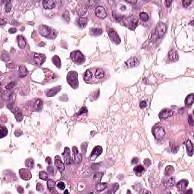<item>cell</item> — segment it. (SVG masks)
Here are the masks:
<instances>
[{
  "mask_svg": "<svg viewBox=\"0 0 194 194\" xmlns=\"http://www.w3.org/2000/svg\"><path fill=\"white\" fill-rule=\"evenodd\" d=\"M165 32H166V26H165V24H163V23L159 24L156 27V28L155 29V31L152 34L151 40L153 42H154L156 39H158L159 38H161L164 36V34H165Z\"/></svg>",
  "mask_w": 194,
  "mask_h": 194,
  "instance_id": "6da1fadb",
  "label": "cell"
},
{
  "mask_svg": "<svg viewBox=\"0 0 194 194\" xmlns=\"http://www.w3.org/2000/svg\"><path fill=\"white\" fill-rule=\"evenodd\" d=\"M39 33L46 38L49 39H54L56 36V34L55 33V31L51 27L46 26V25H40L38 28Z\"/></svg>",
  "mask_w": 194,
  "mask_h": 194,
  "instance_id": "7a4b0ae2",
  "label": "cell"
},
{
  "mask_svg": "<svg viewBox=\"0 0 194 194\" xmlns=\"http://www.w3.org/2000/svg\"><path fill=\"white\" fill-rule=\"evenodd\" d=\"M78 78V74L76 71H70L67 75V81L68 84L74 89H77L79 85Z\"/></svg>",
  "mask_w": 194,
  "mask_h": 194,
  "instance_id": "3957f363",
  "label": "cell"
},
{
  "mask_svg": "<svg viewBox=\"0 0 194 194\" xmlns=\"http://www.w3.org/2000/svg\"><path fill=\"white\" fill-rule=\"evenodd\" d=\"M71 60L78 65H81L85 62V56L80 51H74L71 53L70 55Z\"/></svg>",
  "mask_w": 194,
  "mask_h": 194,
  "instance_id": "277c9868",
  "label": "cell"
},
{
  "mask_svg": "<svg viewBox=\"0 0 194 194\" xmlns=\"http://www.w3.org/2000/svg\"><path fill=\"white\" fill-rule=\"evenodd\" d=\"M124 24L130 30L133 31L134 29L136 28V27L137 26V23H138V18L136 16L131 15L127 18H125L124 20Z\"/></svg>",
  "mask_w": 194,
  "mask_h": 194,
  "instance_id": "5b68a950",
  "label": "cell"
},
{
  "mask_svg": "<svg viewBox=\"0 0 194 194\" xmlns=\"http://www.w3.org/2000/svg\"><path fill=\"white\" fill-rule=\"evenodd\" d=\"M153 136L155 137V139L161 140L165 137V131L164 127L156 125L153 128Z\"/></svg>",
  "mask_w": 194,
  "mask_h": 194,
  "instance_id": "8992f818",
  "label": "cell"
},
{
  "mask_svg": "<svg viewBox=\"0 0 194 194\" xmlns=\"http://www.w3.org/2000/svg\"><path fill=\"white\" fill-rule=\"evenodd\" d=\"M108 34H109V37H110V39L112 42H114L116 44H119L121 42L120 37L118 36L117 33L115 31L114 29L110 28L108 31Z\"/></svg>",
  "mask_w": 194,
  "mask_h": 194,
  "instance_id": "52a82bcc",
  "label": "cell"
},
{
  "mask_svg": "<svg viewBox=\"0 0 194 194\" xmlns=\"http://www.w3.org/2000/svg\"><path fill=\"white\" fill-rule=\"evenodd\" d=\"M72 151H73V161H74V162L75 164L78 165V164H80L81 162L82 155L78 152V149L76 146H73Z\"/></svg>",
  "mask_w": 194,
  "mask_h": 194,
  "instance_id": "ba28073f",
  "label": "cell"
},
{
  "mask_svg": "<svg viewBox=\"0 0 194 194\" xmlns=\"http://www.w3.org/2000/svg\"><path fill=\"white\" fill-rule=\"evenodd\" d=\"M95 14L97 18H101V19L106 18L107 16L106 11L105 8H103L102 6H97L95 8Z\"/></svg>",
  "mask_w": 194,
  "mask_h": 194,
  "instance_id": "9c48e42d",
  "label": "cell"
},
{
  "mask_svg": "<svg viewBox=\"0 0 194 194\" xmlns=\"http://www.w3.org/2000/svg\"><path fill=\"white\" fill-rule=\"evenodd\" d=\"M102 153V148L100 146H97L96 147H94V149L93 150L92 153L89 155V158H90L91 160H95L97 157H99Z\"/></svg>",
  "mask_w": 194,
  "mask_h": 194,
  "instance_id": "30bf717a",
  "label": "cell"
},
{
  "mask_svg": "<svg viewBox=\"0 0 194 194\" xmlns=\"http://www.w3.org/2000/svg\"><path fill=\"white\" fill-rule=\"evenodd\" d=\"M55 167L57 168V169L60 171L61 173L64 172L65 170V165L64 164L62 163V159L60 158V156L57 155L55 158Z\"/></svg>",
  "mask_w": 194,
  "mask_h": 194,
  "instance_id": "8fae6325",
  "label": "cell"
},
{
  "mask_svg": "<svg viewBox=\"0 0 194 194\" xmlns=\"http://www.w3.org/2000/svg\"><path fill=\"white\" fill-rule=\"evenodd\" d=\"M45 60H46V55L43 54H34V61L37 65H42Z\"/></svg>",
  "mask_w": 194,
  "mask_h": 194,
  "instance_id": "7c38bea8",
  "label": "cell"
},
{
  "mask_svg": "<svg viewBox=\"0 0 194 194\" xmlns=\"http://www.w3.org/2000/svg\"><path fill=\"white\" fill-rule=\"evenodd\" d=\"M19 174H20V177L23 179V180L24 181H28L30 180V179L31 178V171H30L29 170L27 169H21L19 171Z\"/></svg>",
  "mask_w": 194,
  "mask_h": 194,
  "instance_id": "4fadbf2b",
  "label": "cell"
},
{
  "mask_svg": "<svg viewBox=\"0 0 194 194\" xmlns=\"http://www.w3.org/2000/svg\"><path fill=\"white\" fill-rule=\"evenodd\" d=\"M63 159L65 161V164L67 165H70L71 162V158L70 156V150L68 147H65L63 153Z\"/></svg>",
  "mask_w": 194,
  "mask_h": 194,
  "instance_id": "5bb4252c",
  "label": "cell"
},
{
  "mask_svg": "<svg viewBox=\"0 0 194 194\" xmlns=\"http://www.w3.org/2000/svg\"><path fill=\"white\" fill-rule=\"evenodd\" d=\"M163 184L165 185V187H167V188H171L175 184V179H174V177H165L163 180Z\"/></svg>",
  "mask_w": 194,
  "mask_h": 194,
  "instance_id": "9a60e30c",
  "label": "cell"
},
{
  "mask_svg": "<svg viewBox=\"0 0 194 194\" xmlns=\"http://www.w3.org/2000/svg\"><path fill=\"white\" fill-rule=\"evenodd\" d=\"M87 11V7L85 5L83 4H79L77 8H76V12L78 14V15L80 17H82L86 14Z\"/></svg>",
  "mask_w": 194,
  "mask_h": 194,
  "instance_id": "2e32d148",
  "label": "cell"
},
{
  "mask_svg": "<svg viewBox=\"0 0 194 194\" xmlns=\"http://www.w3.org/2000/svg\"><path fill=\"white\" fill-rule=\"evenodd\" d=\"M173 115V112L171 109H163L162 111H161V112L159 113V117L160 119H166L171 116Z\"/></svg>",
  "mask_w": 194,
  "mask_h": 194,
  "instance_id": "e0dca14e",
  "label": "cell"
},
{
  "mask_svg": "<svg viewBox=\"0 0 194 194\" xmlns=\"http://www.w3.org/2000/svg\"><path fill=\"white\" fill-rule=\"evenodd\" d=\"M12 112L14 114V116H15V118L16 120L18 121V122H21L22 120H23V114L21 112V111L18 109V108H14V109L12 110Z\"/></svg>",
  "mask_w": 194,
  "mask_h": 194,
  "instance_id": "ac0fdd59",
  "label": "cell"
},
{
  "mask_svg": "<svg viewBox=\"0 0 194 194\" xmlns=\"http://www.w3.org/2000/svg\"><path fill=\"white\" fill-rule=\"evenodd\" d=\"M138 64H139V61L137 58H131L125 62V65L127 68H133L138 65Z\"/></svg>",
  "mask_w": 194,
  "mask_h": 194,
  "instance_id": "d6986e66",
  "label": "cell"
},
{
  "mask_svg": "<svg viewBox=\"0 0 194 194\" xmlns=\"http://www.w3.org/2000/svg\"><path fill=\"white\" fill-rule=\"evenodd\" d=\"M43 8L46 9H52L55 6V2L53 0H46L42 2Z\"/></svg>",
  "mask_w": 194,
  "mask_h": 194,
  "instance_id": "ffe728a7",
  "label": "cell"
},
{
  "mask_svg": "<svg viewBox=\"0 0 194 194\" xmlns=\"http://www.w3.org/2000/svg\"><path fill=\"white\" fill-rule=\"evenodd\" d=\"M61 88H62V87H61L60 86H56V87H54V88H52V89H50L47 92V93H46L47 96L52 97V96H55L59 91L61 90Z\"/></svg>",
  "mask_w": 194,
  "mask_h": 194,
  "instance_id": "44dd1931",
  "label": "cell"
},
{
  "mask_svg": "<svg viewBox=\"0 0 194 194\" xmlns=\"http://www.w3.org/2000/svg\"><path fill=\"white\" fill-rule=\"evenodd\" d=\"M186 149H187V153L189 156H192L193 154V146L192 142L188 140L186 142Z\"/></svg>",
  "mask_w": 194,
  "mask_h": 194,
  "instance_id": "7402d4cb",
  "label": "cell"
},
{
  "mask_svg": "<svg viewBox=\"0 0 194 194\" xmlns=\"http://www.w3.org/2000/svg\"><path fill=\"white\" fill-rule=\"evenodd\" d=\"M187 185H188V181H187V180L180 181L177 184V187L178 190H181V191H184L187 188Z\"/></svg>",
  "mask_w": 194,
  "mask_h": 194,
  "instance_id": "603a6c76",
  "label": "cell"
},
{
  "mask_svg": "<svg viewBox=\"0 0 194 194\" xmlns=\"http://www.w3.org/2000/svg\"><path fill=\"white\" fill-rule=\"evenodd\" d=\"M87 22H88L87 18H79L76 21V24H78V26H79L81 28L85 27L87 24Z\"/></svg>",
  "mask_w": 194,
  "mask_h": 194,
  "instance_id": "cb8c5ba5",
  "label": "cell"
},
{
  "mask_svg": "<svg viewBox=\"0 0 194 194\" xmlns=\"http://www.w3.org/2000/svg\"><path fill=\"white\" fill-rule=\"evenodd\" d=\"M17 40H18V46L21 49H24L26 46V39L25 38L19 35L17 37Z\"/></svg>",
  "mask_w": 194,
  "mask_h": 194,
  "instance_id": "d4e9b609",
  "label": "cell"
},
{
  "mask_svg": "<svg viewBox=\"0 0 194 194\" xmlns=\"http://www.w3.org/2000/svg\"><path fill=\"white\" fill-rule=\"evenodd\" d=\"M168 58L172 62L177 61L178 59V54H177V52L175 50H174V49L171 50L168 52Z\"/></svg>",
  "mask_w": 194,
  "mask_h": 194,
  "instance_id": "484cf974",
  "label": "cell"
},
{
  "mask_svg": "<svg viewBox=\"0 0 194 194\" xmlns=\"http://www.w3.org/2000/svg\"><path fill=\"white\" fill-rule=\"evenodd\" d=\"M194 102V95L193 93L188 95L185 99V105L187 106H190L191 105H193V103Z\"/></svg>",
  "mask_w": 194,
  "mask_h": 194,
  "instance_id": "4316f807",
  "label": "cell"
},
{
  "mask_svg": "<svg viewBox=\"0 0 194 194\" xmlns=\"http://www.w3.org/2000/svg\"><path fill=\"white\" fill-rule=\"evenodd\" d=\"M52 61L53 62V64L58 68H60L62 67V62H61V59L60 58H59L58 56L57 55H55L52 57Z\"/></svg>",
  "mask_w": 194,
  "mask_h": 194,
  "instance_id": "83f0119b",
  "label": "cell"
},
{
  "mask_svg": "<svg viewBox=\"0 0 194 194\" xmlns=\"http://www.w3.org/2000/svg\"><path fill=\"white\" fill-rule=\"evenodd\" d=\"M107 186L108 184L106 183H97L96 186V191L98 192H100V191H102L103 190H105L106 188H107Z\"/></svg>",
  "mask_w": 194,
  "mask_h": 194,
  "instance_id": "f1b7e54d",
  "label": "cell"
},
{
  "mask_svg": "<svg viewBox=\"0 0 194 194\" xmlns=\"http://www.w3.org/2000/svg\"><path fill=\"white\" fill-rule=\"evenodd\" d=\"M25 165H26V167L27 168H30V169H31V168H34V160L32 159V158H27L26 161H25Z\"/></svg>",
  "mask_w": 194,
  "mask_h": 194,
  "instance_id": "f546056e",
  "label": "cell"
},
{
  "mask_svg": "<svg viewBox=\"0 0 194 194\" xmlns=\"http://www.w3.org/2000/svg\"><path fill=\"white\" fill-rule=\"evenodd\" d=\"M103 176V173L102 172H96L93 174V179L94 181H96V183H99L101 179Z\"/></svg>",
  "mask_w": 194,
  "mask_h": 194,
  "instance_id": "4dcf8cb0",
  "label": "cell"
},
{
  "mask_svg": "<svg viewBox=\"0 0 194 194\" xmlns=\"http://www.w3.org/2000/svg\"><path fill=\"white\" fill-rule=\"evenodd\" d=\"M47 187L50 191H53L55 187V182L53 180H52V179H49L47 181Z\"/></svg>",
  "mask_w": 194,
  "mask_h": 194,
  "instance_id": "1f68e13d",
  "label": "cell"
},
{
  "mask_svg": "<svg viewBox=\"0 0 194 194\" xmlns=\"http://www.w3.org/2000/svg\"><path fill=\"white\" fill-rule=\"evenodd\" d=\"M102 33V28H93L90 31V34L93 36H99L101 35Z\"/></svg>",
  "mask_w": 194,
  "mask_h": 194,
  "instance_id": "d6a6232c",
  "label": "cell"
},
{
  "mask_svg": "<svg viewBox=\"0 0 194 194\" xmlns=\"http://www.w3.org/2000/svg\"><path fill=\"white\" fill-rule=\"evenodd\" d=\"M104 74H104L103 70L99 68V69H97V70L96 71L95 76H96V78H98V79H102V78L104 77Z\"/></svg>",
  "mask_w": 194,
  "mask_h": 194,
  "instance_id": "836d02e7",
  "label": "cell"
},
{
  "mask_svg": "<svg viewBox=\"0 0 194 194\" xmlns=\"http://www.w3.org/2000/svg\"><path fill=\"white\" fill-rule=\"evenodd\" d=\"M133 171L137 175H140L141 173L144 171V168L142 165H137V166H136L135 168H134Z\"/></svg>",
  "mask_w": 194,
  "mask_h": 194,
  "instance_id": "e575fe53",
  "label": "cell"
},
{
  "mask_svg": "<svg viewBox=\"0 0 194 194\" xmlns=\"http://www.w3.org/2000/svg\"><path fill=\"white\" fill-rule=\"evenodd\" d=\"M39 177L40 179H42V180H43V181H47L48 177H49V175H48V174L46 171H40L39 173Z\"/></svg>",
  "mask_w": 194,
  "mask_h": 194,
  "instance_id": "d590c367",
  "label": "cell"
},
{
  "mask_svg": "<svg viewBox=\"0 0 194 194\" xmlns=\"http://www.w3.org/2000/svg\"><path fill=\"white\" fill-rule=\"evenodd\" d=\"M92 78V72L90 70H86V71L84 74V80L86 81H88L89 80H91Z\"/></svg>",
  "mask_w": 194,
  "mask_h": 194,
  "instance_id": "8d00e7d4",
  "label": "cell"
},
{
  "mask_svg": "<svg viewBox=\"0 0 194 194\" xmlns=\"http://www.w3.org/2000/svg\"><path fill=\"white\" fill-rule=\"evenodd\" d=\"M174 168L172 166H167L166 168H165V174L166 176H171L172 174V173L174 172Z\"/></svg>",
  "mask_w": 194,
  "mask_h": 194,
  "instance_id": "74e56055",
  "label": "cell"
},
{
  "mask_svg": "<svg viewBox=\"0 0 194 194\" xmlns=\"http://www.w3.org/2000/svg\"><path fill=\"white\" fill-rule=\"evenodd\" d=\"M140 18L143 21H147L149 20V16L146 12H141L140 14Z\"/></svg>",
  "mask_w": 194,
  "mask_h": 194,
  "instance_id": "f35d334b",
  "label": "cell"
},
{
  "mask_svg": "<svg viewBox=\"0 0 194 194\" xmlns=\"http://www.w3.org/2000/svg\"><path fill=\"white\" fill-rule=\"evenodd\" d=\"M8 129L6 127H1V136H0V137H1V138L5 137V136L8 135Z\"/></svg>",
  "mask_w": 194,
  "mask_h": 194,
  "instance_id": "ab89813d",
  "label": "cell"
},
{
  "mask_svg": "<svg viewBox=\"0 0 194 194\" xmlns=\"http://www.w3.org/2000/svg\"><path fill=\"white\" fill-rule=\"evenodd\" d=\"M5 3V11L7 13L10 12L11 9V2L10 1H6V2H4Z\"/></svg>",
  "mask_w": 194,
  "mask_h": 194,
  "instance_id": "60d3db41",
  "label": "cell"
},
{
  "mask_svg": "<svg viewBox=\"0 0 194 194\" xmlns=\"http://www.w3.org/2000/svg\"><path fill=\"white\" fill-rule=\"evenodd\" d=\"M62 18H63L65 21H69V20H70V15H69V12H68V10H65V11L63 12V14H62Z\"/></svg>",
  "mask_w": 194,
  "mask_h": 194,
  "instance_id": "b9f144b4",
  "label": "cell"
},
{
  "mask_svg": "<svg viewBox=\"0 0 194 194\" xmlns=\"http://www.w3.org/2000/svg\"><path fill=\"white\" fill-rule=\"evenodd\" d=\"M96 3H97V2L93 1V0H90V1H88V2H86V6H88L89 8H93L94 6H96Z\"/></svg>",
  "mask_w": 194,
  "mask_h": 194,
  "instance_id": "7bdbcfd3",
  "label": "cell"
},
{
  "mask_svg": "<svg viewBox=\"0 0 194 194\" xmlns=\"http://www.w3.org/2000/svg\"><path fill=\"white\" fill-rule=\"evenodd\" d=\"M47 170H48L49 174H50L51 175H55V173H56V171L55 170V168L53 166H48Z\"/></svg>",
  "mask_w": 194,
  "mask_h": 194,
  "instance_id": "ee69618b",
  "label": "cell"
},
{
  "mask_svg": "<svg viewBox=\"0 0 194 194\" xmlns=\"http://www.w3.org/2000/svg\"><path fill=\"white\" fill-rule=\"evenodd\" d=\"M36 106H37V109H39V110H40V109H42V100L37 99V100L36 101Z\"/></svg>",
  "mask_w": 194,
  "mask_h": 194,
  "instance_id": "f6af8a7d",
  "label": "cell"
},
{
  "mask_svg": "<svg viewBox=\"0 0 194 194\" xmlns=\"http://www.w3.org/2000/svg\"><path fill=\"white\" fill-rule=\"evenodd\" d=\"M16 83L15 82H11L9 83L7 86H6V89L7 90H11V89H12V88L15 86Z\"/></svg>",
  "mask_w": 194,
  "mask_h": 194,
  "instance_id": "bcb514c9",
  "label": "cell"
},
{
  "mask_svg": "<svg viewBox=\"0 0 194 194\" xmlns=\"http://www.w3.org/2000/svg\"><path fill=\"white\" fill-rule=\"evenodd\" d=\"M57 187H58V189L64 190V189L65 188V183L62 182V181H59V182H58V184H57Z\"/></svg>",
  "mask_w": 194,
  "mask_h": 194,
  "instance_id": "7dc6e473",
  "label": "cell"
},
{
  "mask_svg": "<svg viewBox=\"0 0 194 194\" xmlns=\"http://www.w3.org/2000/svg\"><path fill=\"white\" fill-rule=\"evenodd\" d=\"M44 187H43V185H42L40 183H37V191H39V192H42V191H43V189Z\"/></svg>",
  "mask_w": 194,
  "mask_h": 194,
  "instance_id": "c3c4849f",
  "label": "cell"
},
{
  "mask_svg": "<svg viewBox=\"0 0 194 194\" xmlns=\"http://www.w3.org/2000/svg\"><path fill=\"white\" fill-rule=\"evenodd\" d=\"M191 2H192V1H190V0H189V1L188 0H184V1L182 2V4L184 7H187L191 4Z\"/></svg>",
  "mask_w": 194,
  "mask_h": 194,
  "instance_id": "681fc988",
  "label": "cell"
},
{
  "mask_svg": "<svg viewBox=\"0 0 194 194\" xmlns=\"http://www.w3.org/2000/svg\"><path fill=\"white\" fill-rule=\"evenodd\" d=\"M146 106H147V102H146V101L143 100V101L140 102V107L141 109H144V108H146Z\"/></svg>",
  "mask_w": 194,
  "mask_h": 194,
  "instance_id": "f907efd6",
  "label": "cell"
},
{
  "mask_svg": "<svg viewBox=\"0 0 194 194\" xmlns=\"http://www.w3.org/2000/svg\"><path fill=\"white\" fill-rule=\"evenodd\" d=\"M86 112H87V109H86V107H83V108L80 109V112H78V113L77 114V115H80L81 114H83V113H86Z\"/></svg>",
  "mask_w": 194,
  "mask_h": 194,
  "instance_id": "816d5d0a",
  "label": "cell"
},
{
  "mask_svg": "<svg viewBox=\"0 0 194 194\" xmlns=\"http://www.w3.org/2000/svg\"><path fill=\"white\" fill-rule=\"evenodd\" d=\"M188 121H189V124L191 125V126H193V117H192V115H189V117H188Z\"/></svg>",
  "mask_w": 194,
  "mask_h": 194,
  "instance_id": "f5cc1de1",
  "label": "cell"
},
{
  "mask_svg": "<svg viewBox=\"0 0 194 194\" xmlns=\"http://www.w3.org/2000/svg\"><path fill=\"white\" fill-rule=\"evenodd\" d=\"M100 166V163H99L98 165L96 163H95V164H93V165H92V169L93 170H97L98 168H99V167Z\"/></svg>",
  "mask_w": 194,
  "mask_h": 194,
  "instance_id": "db71d44e",
  "label": "cell"
},
{
  "mask_svg": "<svg viewBox=\"0 0 194 194\" xmlns=\"http://www.w3.org/2000/svg\"><path fill=\"white\" fill-rule=\"evenodd\" d=\"M19 70H20V73H21V74H25V73H27V68H26L25 67H24V66H21L20 68H19Z\"/></svg>",
  "mask_w": 194,
  "mask_h": 194,
  "instance_id": "11a10c76",
  "label": "cell"
},
{
  "mask_svg": "<svg viewBox=\"0 0 194 194\" xmlns=\"http://www.w3.org/2000/svg\"><path fill=\"white\" fill-rule=\"evenodd\" d=\"M138 161H139V159H138L137 158H133L132 159L131 163L133 164V165H135V164H137V163H138Z\"/></svg>",
  "mask_w": 194,
  "mask_h": 194,
  "instance_id": "9f6ffc18",
  "label": "cell"
},
{
  "mask_svg": "<svg viewBox=\"0 0 194 194\" xmlns=\"http://www.w3.org/2000/svg\"><path fill=\"white\" fill-rule=\"evenodd\" d=\"M144 163H145V165L148 167V166H150V164H151V162H150V160H149V159H145L144 160Z\"/></svg>",
  "mask_w": 194,
  "mask_h": 194,
  "instance_id": "6f0895ef",
  "label": "cell"
},
{
  "mask_svg": "<svg viewBox=\"0 0 194 194\" xmlns=\"http://www.w3.org/2000/svg\"><path fill=\"white\" fill-rule=\"evenodd\" d=\"M17 32V29L16 28H10L9 29V33L10 34H14Z\"/></svg>",
  "mask_w": 194,
  "mask_h": 194,
  "instance_id": "680465c9",
  "label": "cell"
},
{
  "mask_svg": "<svg viewBox=\"0 0 194 194\" xmlns=\"http://www.w3.org/2000/svg\"><path fill=\"white\" fill-rule=\"evenodd\" d=\"M46 161L47 164H49V165H51L52 164V158L50 157H47L46 158Z\"/></svg>",
  "mask_w": 194,
  "mask_h": 194,
  "instance_id": "91938a15",
  "label": "cell"
},
{
  "mask_svg": "<svg viewBox=\"0 0 194 194\" xmlns=\"http://www.w3.org/2000/svg\"><path fill=\"white\" fill-rule=\"evenodd\" d=\"M17 190H18V193H23V192H24V188L22 187H18Z\"/></svg>",
  "mask_w": 194,
  "mask_h": 194,
  "instance_id": "94428289",
  "label": "cell"
},
{
  "mask_svg": "<svg viewBox=\"0 0 194 194\" xmlns=\"http://www.w3.org/2000/svg\"><path fill=\"white\" fill-rule=\"evenodd\" d=\"M165 6L166 7H169L171 4V1H165Z\"/></svg>",
  "mask_w": 194,
  "mask_h": 194,
  "instance_id": "6125c7cd",
  "label": "cell"
},
{
  "mask_svg": "<svg viewBox=\"0 0 194 194\" xmlns=\"http://www.w3.org/2000/svg\"><path fill=\"white\" fill-rule=\"evenodd\" d=\"M0 22H1V24H2V25H4L5 24H6V22H5V21H4L2 19H1V21H0Z\"/></svg>",
  "mask_w": 194,
  "mask_h": 194,
  "instance_id": "be15d7a7",
  "label": "cell"
},
{
  "mask_svg": "<svg viewBox=\"0 0 194 194\" xmlns=\"http://www.w3.org/2000/svg\"><path fill=\"white\" fill-rule=\"evenodd\" d=\"M185 193H193V191H192V190H190L189 191H186Z\"/></svg>",
  "mask_w": 194,
  "mask_h": 194,
  "instance_id": "e7e4bbea",
  "label": "cell"
},
{
  "mask_svg": "<svg viewBox=\"0 0 194 194\" xmlns=\"http://www.w3.org/2000/svg\"><path fill=\"white\" fill-rule=\"evenodd\" d=\"M68 193V190H65V193Z\"/></svg>",
  "mask_w": 194,
  "mask_h": 194,
  "instance_id": "03108f58",
  "label": "cell"
}]
</instances>
